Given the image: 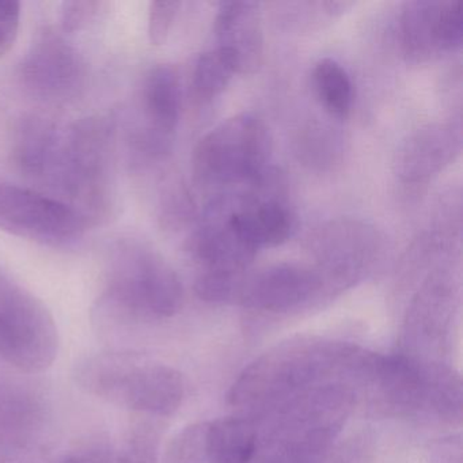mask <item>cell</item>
<instances>
[{
	"mask_svg": "<svg viewBox=\"0 0 463 463\" xmlns=\"http://www.w3.org/2000/svg\"><path fill=\"white\" fill-rule=\"evenodd\" d=\"M75 379L89 394L156 416H172L185 394L183 376L175 368L127 352L86 357L77 365Z\"/></svg>",
	"mask_w": 463,
	"mask_h": 463,
	"instance_id": "cell-1",
	"label": "cell"
},
{
	"mask_svg": "<svg viewBox=\"0 0 463 463\" xmlns=\"http://www.w3.org/2000/svg\"><path fill=\"white\" fill-rule=\"evenodd\" d=\"M354 356L356 346L343 344H286L246 368L235 382L230 400L234 405L264 402L313 383L333 371L352 373Z\"/></svg>",
	"mask_w": 463,
	"mask_h": 463,
	"instance_id": "cell-2",
	"label": "cell"
},
{
	"mask_svg": "<svg viewBox=\"0 0 463 463\" xmlns=\"http://www.w3.org/2000/svg\"><path fill=\"white\" fill-rule=\"evenodd\" d=\"M269 129L251 112L232 116L211 129L194 148V180L205 188L232 189L253 184L269 164Z\"/></svg>",
	"mask_w": 463,
	"mask_h": 463,
	"instance_id": "cell-3",
	"label": "cell"
},
{
	"mask_svg": "<svg viewBox=\"0 0 463 463\" xmlns=\"http://www.w3.org/2000/svg\"><path fill=\"white\" fill-rule=\"evenodd\" d=\"M308 250L322 283L348 286L375 268L384 256L383 235L364 221L333 219L314 230Z\"/></svg>",
	"mask_w": 463,
	"mask_h": 463,
	"instance_id": "cell-4",
	"label": "cell"
},
{
	"mask_svg": "<svg viewBox=\"0 0 463 463\" xmlns=\"http://www.w3.org/2000/svg\"><path fill=\"white\" fill-rule=\"evenodd\" d=\"M110 297L132 316L173 317L183 306V284L177 273L150 249L121 253Z\"/></svg>",
	"mask_w": 463,
	"mask_h": 463,
	"instance_id": "cell-5",
	"label": "cell"
},
{
	"mask_svg": "<svg viewBox=\"0 0 463 463\" xmlns=\"http://www.w3.org/2000/svg\"><path fill=\"white\" fill-rule=\"evenodd\" d=\"M83 229V216L74 208L31 189L0 183V230L58 245L80 237Z\"/></svg>",
	"mask_w": 463,
	"mask_h": 463,
	"instance_id": "cell-6",
	"label": "cell"
},
{
	"mask_svg": "<svg viewBox=\"0 0 463 463\" xmlns=\"http://www.w3.org/2000/svg\"><path fill=\"white\" fill-rule=\"evenodd\" d=\"M52 318L24 297L0 299V357L25 373H39L58 354Z\"/></svg>",
	"mask_w": 463,
	"mask_h": 463,
	"instance_id": "cell-7",
	"label": "cell"
},
{
	"mask_svg": "<svg viewBox=\"0 0 463 463\" xmlns=\"http://www.w3.org/2000/svg\"><path fill=\"white\" fill-rule=\"evenodd\" d=\"M403 56L413 64L436 61L463 42L462 0H414L400 18Z\"/></svg>",
	"mask_w": 463,
	"mask_h": 463,
	"instance_id": "cell-8",
	"label": "cell"
},
{
	"mask_svg": "<svg viewBox=\"0 0 463 463\" xmlns=\"http://www.w3.org/2000/svg\"><path fill=\"white\" fill-rule=\"evenodd\" d=\"M324 288L314 268L298 264H275L257 272H243L238 281L234 303L251 310H291L310 300Z\"/></svg>",
	"mask_w": 463,
	"mask_h": 463,
	"instance_id": "cell-9",
	"label": "cell"
},
{
	"mask_svg": "<svg viewBox=\"0 0 463 463\" xmlns=\"http://www.w3.org/2000/svg\"><path fill=\"white\" fill-rule=\"evenodd\" d=\"M462 150L459 118L432 123L411 132L395 156V175L406 185H422L454 164Z\"/></svg>",
	"mask_w": 463,
	"mask_h": 463,
	"instance_id": "cell-10",
	"label": "cell"
},
{
	"mask_svg": "<svg viewBox=\"0 0 463 463\" xmlns=\"http://www.w3.org/2000/svg\"><path fill=\"white\" fill-rule=\"evenodd\" d=\"M24 83L36 96L66 99L82 82L83 64L77 51L52 32L40 34L23 63Z\"/></svg>",
	"mask_w": 463,
	"mask_h": 463,
	"instance_id": "cell-11",
	"label": "cell"
},
{
	"mask_svg": "<svg viewBox=\"0 0 463 463\" xmlns=\"http://www.w3.org/2000/svg\"><path fill=\"white\" fill-rule=\"evenodd\" d=\"M218 47L234 61L238 74H253L264 59L261 7L256 2H223L215 18Z\"/></svg>",
	"mask_w": 463,
	"mask_h": 463,
	"instance_id": "cell-12",
	"label": "cell"
},
{
	"mask_svg": "<svg viewBox=\"0 0 463 463\" xmlns=\"http://www.w3.org/2000/svg\"><path fill=\"white\" fill-rule=\"evenodd\" d=\"M143 107L148 121L143 145L153 153H166L181 112L180 78L169 64H159L148 72L143 88Z\"/></svg>",
	"mask_w": 463,
	"mask_h": 463,
	"instance_id": "cell-13",
	"label": "cell"
},
{
	"mask_svg": "<svg viewBox=\"0 0 463 463\" xmlns=\"http://www.w3.org/2000/svg\"><path fill=\"white\" fill-rule=\"evenodd\" d=\"M257 449V430L248 420L208 422L207 463H249Z\"/></svg>",
	"mask_w": 463,
	"mask_h": 463,
	"instance_id": "cell-14",
	"label": "cell"
},
{
	"mask_svg": "<svg viewBox=\"0 0 463 463\" xmlns=\"http://www.w3.org/2000/svg\"><path fill=\"white\" fill-rule=\"evenodd\" d=\"M311 80L324 109L332 118L345 120L354 107V86L345 70L333 59H321L314 66Z\"/></svg>",
	"mask_w": 463,
	"mask_h": 463,
	"instance_id": "cell-15",
	"label": "cell"
},
{
	"mask_svg": "<svg viewBox=\"0 0 463 463\" xmlns=\"http://www.w3.org/2000/svg\"><path fill=\"white\" fill-rule=\"evenodd\" d=\"M55 129L43 118H29L20 132L17 159L25 172L42 175L55 156Z\"/></svg>",
	"mask_w": 463,
	"mask_h": 463,
	"instance_id": "cell-16",
	"label": "cell"
},
{
	"mask_svg": "<svg viewBox=\"0 0 463 463\" xmlns=\"http://www.w3.org/2000/svg\"><path fill=\"white\" fill-rule=\"evenodd\" d=\"M235 74L238 72L234 61L221 48L203 53L192 80L194 99L203 104L213 101L226 90Z\"/></svg>",
	"mask_w": 463,
	"mask_h": 463,
	"instance_id": "cell-17",
	"label": "cell"
},
{
	"mask_svg": "<svg viewBox=\"0 0 463 463\" xmlns=\"http://www.w3.org/2000/svg\"><path fill=\"white\" fill-rule=\"evenodd\" d=\"M298 146L299 158L318 169L337 164L344 153V139L337 129L319 123L310 124L302 132Z\"/></svg>",
	"mask_w": 463,
	"mask_h": 463,
	"instance_id": "cell-18",
	"label": "cell"
},
{
	"mask_svg": "<svg viewBox=\"0 0 463 463\" xmlns=\"http://www.w3.org/2000/svg\"><path fill=\"white\" fill-rule=\"evenodd\" d=\"M207 430L208 422L184 428L167 446L165 463H207Z\"/></svg>",
	"mask_w": 463,
	"mask_h": 463,
	"instance_id": "cell-19",
	"label": "cell"
},
{
	"mask_svg": "<svg viewBox=\"0 0 463 463\" xmlns=\"http://www.w3.org/2000/svg\"><path fill=\"white\" fill-rule=\"evenodd\" d=\"M158 443L156 428L150 424H139L132 430L116 463H156Z\"/></svg>",
	"mask_w": 463,
	"mask_h": 463,
	"instance_id": "cell-20",
	"label": "cell"
},
{
	"mask_svg": "<svg viewBox=\"0 0 463 463\" xmlns=\"http://www.w3.org/2000/svg\"><path fill=\"white\" fill-rule=\"evenodd\" d=\"M180 2H153L148 10V39L153 45H164L180 10Z\"/></svg>",
	"mask_w": 463,
	"mask_h": 463,
	"instance_id": "cell-21",
	"label": "cell"
},
{
	"mask_svg": "<svg viewBox=\"0 0 463 463\" xmlns=\"http://www.w3.org/2000/svg\"><path fill=\"white\" fill-rule=\"evenodd\" d=\"M21 5L12 0H0V58L14 47L20 31Z\"/></svg>",
	"mask_w": 463,
	"mask_h": 463,
	"instance_id": "cell-22",
	"label": "cell"
},
{
	"mask_svg": "<svg viewBox=\"0 0 463 463\" xmlns=\"http://www.w3.org/2000/svg\"><path fill=\"white\" fill-rule=\"evenodd\" d=\"M112 449L105 440H91L67 455L61 463H113Z\"/></svg>",
	"mask_w": 463,
	"mask_h": 463,
	"instance_id": "cell-23",
	"label": "cell"
},
{
	"mask_svg": "<svg viewBox=\"0 0 463 463\" xmlns=\"http://www.w3.org/2000/svg\"><path fill=\"white\" fill-rule=\"evenodd\" d=\"M99 4L94 2H66L61 9V26L66 32L82 28L96 14Z\"/></svg>",
	"mask_w": 463,
	"mask_h": 463,
	"instance_id": "cell-24",
	"label": "cell"
},
{
	"mask_svg": "<svg viewBox=\"0 0 463 463\" xmlns=\"http://www.w3.org/2000/svg\"><path fill=\"white\" fill-rule=\"evenodd\" d=\"M432 463H462V440L460 436L440 439L430 447Z\"/></svg>",
	"mask_w": 463,
	"mask_h": 463,
	"instance_id": "cell-25",
	"label": "cell"
}]
</instances>
